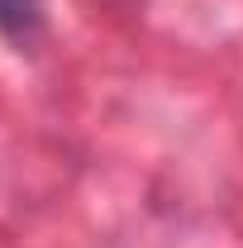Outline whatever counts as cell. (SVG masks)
<instances>
[{"mask_svg": "<svg viewBox=\"0 0 243 248\" xmlns=\"http://www.w3.org/2000/svg\"><path fill=\"white\" fill-rule=\"evenodd\" d=\"M43 24V5L38 0H0V33L15 43H29Z\"/></svg>", "mask_w": 243, "mask_h": 248, "instance_id": "cell-1", "label": "cell"}]
</instances>
